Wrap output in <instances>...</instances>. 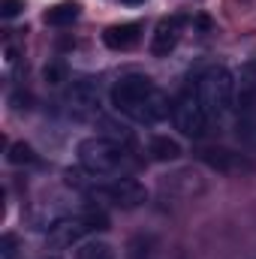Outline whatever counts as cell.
<instances>
[{"mask_svg":"<svg viewBox=\"0 0 256 259\" xmlns=\"http://www.w3.org/2000/svg\"><path fill=\"white\" fill-rule=\"evenodd\" d=\"M100 106H103V94H100V84L94 78H75L64 94V109L66 115L84 121V118H94L100 115Z\"/></svg>","mask_w":256,"mask_h":259,"instance_id":"cell-6","label":"cell"},{"mask_svg":"<svg viewBox=\"0 0 256 259\" xmlns=\"http://www.w3.org/2000/svg\"><path fill=\"white\" fill-rule=\"evenodd\" d=\"M172 121H175V130L181 136H187V139H205L211 118H208V112H205L196 88H184L181 97L172 103Z\"/></svg>","mask_w":256,"mask_h":259,"instance_id":"cell-5","label":"cell"},{"mask_svg":"<svg viewBox=\"0 0 256 259\" xmlns=\"http://www.w3.org/2000/svg\"><path fill=\"white\" fill-rule=\"evenodd\" d=\"M97 193L106 196V199H109L112 205H118V208H139V205L148 202L145 184L136 181V178H112V184L97 187Z\"/></svg>","mask_w":256,"mask_h":259,"instance_id":"cell-7","label":"cell"},{"mask_svg":"<svg viewBox=\"0 0 256 259\" xmlns=\"http://www.w3.org/2000/svg\"><path fill=\"white\" fill-rule=\"evenodd\" d=\"M154 94H157V84L151 81V75L130 72V75H121V78L112 84V106H115V112L133 118Z\"/></svg>","mask_w":256,"mask_h":259,"instance_id":"cell-4","label":"cell"},{"mask_svg":"<svg viewBox=\"0 0 256 259\" xmlns=\"http://www.w3.org/2000/svg\"><path fill=\"white\" fill-rule=\"evenodd\" d=\"M100 229H109V214L100 208H84L81 214L61 217L49 226V244L52 247H72V244H81L84 235L100 232Z\"/></svg>","mask_w":256,"mask_h":259,"instance_id":"cell-3","label":"cell"},{"mask_svg":"<svg viewBox=\"0 0 256 259\" xmlns=\"http://www.w3.org/2000/svg\"><path fill=\"white\" fill-rule=\"evenodd\" d=\"M235 75L229 66H208L199 81H196V94L208 112L211 121H223L232 109H235Z\"/></svg>","mask_w":256,"mask_h":259,"instance_id":"cell-2","label":"cell"},{"mask_svg":"<svg viewBox=\"0 0 256 259\" xmlns=\"http://www.w3.org/2000/svg\"><path fill=\"white\" fill-rule=\"evenodd\" d=\"M52 259H58V256H52Z\"/></svg>","mask_w":256,"mask_h":259,"instance_id":"cell-22","label":"cell"},{"mask_svg":"<svg viewBox=\"0 0 256 259\" xmlns=\"http://www.w3.org/2000/svg\"><path fill=\"white\" fill-rule=\"evenodd\" d=\"M78 12H81V6L75 0H64V3H58V6H52L46 12V24H52V27H69L78 18Z\"/></svg>","mask_w":256,"mask_h":259,"instance_id":"cell-14","label":"cell"},{"mask_svg":"<svg viewBox=\"0 0 256 259\" xmlns=\"http://www.w3.org/2000/svg\"><path fill=\"white\" fill-rule=\"evenodd\" d=\"M15 256H18V238L6 232L0 238V259H15Z\"/></svg>","mask_w":256,"mask_h":259,"instance_id":"cell-19","label":"cell"},{"mask_svg":"<svg viewBox=\"0 0 256 259\" xmlns=\"http://www.w3.org/2000/svg\"><path fill=\"white\" fill-rule=\"evenodd\" d=\"M235 109L241 118H256V69L247 66L235 84Z\"/></svg>","mask_w":256,"mask_h":259,"instance_id":"cell-10","label":"cell"},{"mask_svg":"<svg viewBox=\"0 0 256 259\" xmlns=\"http://www.w3.org/2000/svg\"><path fill=\"white\" fill-rule=\"evenodd\" d=\"M75 259H115V247L109 241L91 238V241H81L75 247Z\"/></svg>","mask_w":256,"mask_h":259,"instance_id":"cell-15","label":"cell"},{"mask_svg":"<svg viewBox=\"0 0 256 259\" xmlns=\"http://www.w3.org/2000/svg\"><path fill=\"white\" fill-rule=\"evenodd\" d=\"M148 154H151V160H157V163H175V160L181 157V145H178L175 139H169V136H154V139L148 142Z\"/></svg>","mask_w":256,"mask_h":259,"instance_id":"cell-13","label":"cell"},{"mask_svg":"<svg viewBox=\"0 0 256 259\" xmlns=\"http://www.w3.org/2000/svg\"><path fill=\"white\" fill-rule=\"evenodd\" d=\"M6 160H9V166H27V163H33L36 157H33V148H30L27 142H12Z\"/></svg>","mask_w":256,"mask_h":259,"instance_id":"cell-16","label":"cell"},{"mask_svg":"<svg viewBox=\"0 0 256 259\" xmlns=\"http://www.w3.org/2000/svg\"><path fill=\"white\" fill-rule=\"evenodd\" d=\"M166 115H169V100L157 91V94L133 115V121H139V124H157V121H163Z\"/></svg>","mask_w":256,"mask_h":259,"instance_id":"cell-12","label":"cell"},{"mask_svg":"<svg viewBox=\"0 0 256 259\" xmlns=\"http://www.w3.org/2000/svg\"><path fill=\"white\" fill-rule=\"evenodd\" d=\"M75 157H78V166L84 172H91L94 178H115L121 175L124 169H130V151L127 145L109 139V136H88L78 142L75 148Z\"/></svg>","mask_w":256,"mask_h":259,"instance_id":"cell-1","label":"cell"},{"mask_svg":"<svg viewBox=\"0 0 256 259\" xmlns=\"http://www.w3.org/2000/svg\"><path fill=\"white\" fill-rule=\"evenodd\" d=\"M42 78H46V84H64L66 66L64 64H46L42 66Z\"/></svg>","mask_w":256,"mask_h":259,"instance_id":"cell-18","label":"cell"},{"mask_svg":"<svg viewBox=\"0 0 256 259\" xmlns=\"http://www.w3.org/2000/svg\"><path fill=\"white\" fill-rule=\"evenodd\" d=\"M121 3H127V6H139V3H145V0H121Z\"/></svg>","mask_w":256,"mask_h":259,"instance_id":"cell-21","label":"cell"},{"mask_svg":"<svg viewBox=\"0 0 256 259\" xmlns=\"http://www.w3.org/2000/svg\"><path fill=\"white\" fill-rule=\"evenodd\" d=\"M181 24H184V18L175 15V18H163V21L154 27V36H151V55H154V58H166V55L178 46Z\"/></svg>","mask_w":256,"mask_h":259,"instance_id":"cell-9","label":"cell"},{"mask_svg":"<svg viewBox=\"0 0 256 259\" xmlns=\"http://www.w3.org/2000/svg\"><path fill=\"white\" fill-rule=\"evenodd\" d=\"M238 139L256 148V118H238Z\"/></svg>","mask_w":256,"mask_h":259,"instance_id":"cell-17","label":"cell"},{"mask_svg":"<svg viewBox=\"0 0 256 259\" xmlns=\"http://www.w3.org/2000/svg\"><path fill=\"white\" fill-rule=\"evenodd\" d=\"M24 9V0H0V15L3 18H15Z\"/></svg>","mask_w":256,"mask_h":259,"instance_id":"cell-20","label":"cell"},{"mask_svg":"<svg viewBox=\"0 0 256 259\" xmlns=\"http://www.w3.org/2000/svg\"><path fill=\"white\" fill-rule=\"evenodd\" d=\"M199 157H202L205 166H211L220 175H244V172H253V163L244 154L229 151V148H205V151H199Z\"/></svg>","mask_w":256,"mask_h":259,"instance_id":"cell-8","label":"cell"},{"mask_svg":"<svg viewBox=\"0 0 256 259\" xmlns=\"http://www.w3.org/2000/svg\"><path fill=\"white\" fill-rule=\"evenodd\" d=\"M139 39H142V24H136V21H130V24H115V27H109V30L103 33V42H106L112 52H127V49H133Z\"/></svg>","mask_w":256,"mask_h":259,"instance_id":"cell-11","label":"cell"}]
</instances>
